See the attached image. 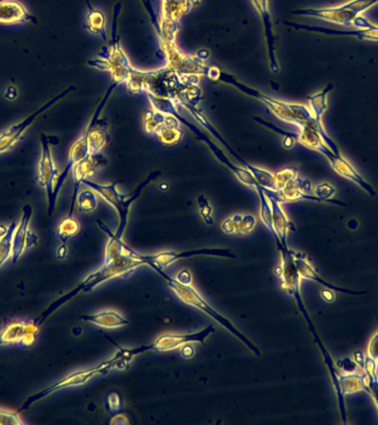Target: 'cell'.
<instances>
[{
    "mask_svg": "<svg viewBox=\"0 0 378 425\" xmlns=\"http://www.w3.org/2000/svg\"><path fill=\"white\" fill-rule=\"evenodd\" d=\"M98 225L108 236L103 265L96 272L88 275V277L81 284H79V286H76L71 292L63 295V296L58 298L56 302H52L47 309L44 310L37 319H35L34 322L38 327L41 326L48 317L51 316V314L59 309L60 307L70 302L72 298L78 296L80 292H91L98 285L103 284V282L113 280V278L118 277V276H122V275L130 274L136 268L145 265L143 254H140V252L128 247L126 242H122V238H116L101 220H98Z\"/></svg>",
    "mask_w": 378,
    "mask_h": 425,
    "instance_id": "1",
    "label": "cell"
},
{
    "mask_svg": "<svg viewBox=\"0 0 378 425\" xmlns=\"http://www.w3.org/2000/svg\"><path fill=\"white\" fill-rule=\"evenodd\" d=\"M146 96H148V101L152 104L153 109L156 110V111L158 112H162V113L173 114V116H176L177 119L180 120V123L185 124V126H186L199 140H202L203 142H205V144H207L208 148H210V151L213 152V154L216 156L217 160H218L220 163L224 164L227 168H229V170L235 174L237 180H238L240 183H242L243 185L248 186V188H252L255 192H258L259 190L262 188H261L260 184L257 182V180H255V176L252 175V173H251L250 171H248V170H247L246 168H243V166H238L236 165V164H233V162H230V160H228V158L225 155L224 152L221 151L220 148H219L214 142L211 141L204 132L200 131L195 124L190 123L188 120L185 119L184 116H180V112L177 110V106L176 104H175L174 100L168 99V98L158 97V96L153 94L152 92H146Z\"/></svg>",
    "mask_w": 378,
    "mask_h": 425,
    "instance_id": "2",
    "label": "cell"
},
{
    "mask_svg": "<svg viewBox=\"0 0 378 425\" xmlns=\"http://www.w3.org/2000/svg\"><path fill=\"white\" fill-rule=\"evenodd\" d=\"M148 267L152 268L154 272H158L160 275V277L166 282L168 286L170 287V290L175 292L178 298L182 300L183 302H185L186 304H189V306L195 307L197 309L202 310L203 312L205 314H208L209 317L211 318L215 319L221 327H224L225 329H227L233 337H236L237 339H239L241 342H242L247 348L255 354V357H260L261 352L259 350L252 342L247 338L242 332H239L238 329L235 327V324L227 319L226 317L223 316V314H219L217 310H215L206 300L203 298L202 295L199 294L196 290H195L193 285H184L180 284V282H177L175 278L170 277L168 276L162 268L158 267L156 265H148Z\"/></svg>",
    "mask_w": 378,
    "mask_h": 425,
    "instance_id": "3",
    "label": "cell"
},
{
    "mask_svg": "<svg viewBox=\"0 0 378 425\" xmlns=\"http://www.w3.org/2000/svg\"><path fill=\"white\" fill-rule=\"evenodd\" d=\"M118 86H120L118 82L113 81V83L111 84L110 87L106 90L104 93L103 98H102L101 102L96 106V111H94L93 116H92L91 120L88 122L86 126V130L82 132L81 136L79 139L74 142L73 145L70 148L69 156H68V161H66V165H64L63 171L60 173L59 178H58L57 183L54 186L53 190V203L56 205L57 202L58 195H59L60 190H61L62 185H63L64 180H66L68 175L70 174V171H72V168L76 165V163H79L80 161L84 160V158L90 156L88 154V135L93 129L96 124L98 123V118L101 116L102 111H103L104 106H106V102H108V98L111 97V94L113 93L114 89Z\"/></svg>",
    "mask_w": 378,
    "mask_h": 425,
    "instance_id": "4",
    "label": "cell"
},
{
    "mask_svg": "<svg viewBox=\"0 0 378 425\" xmlns=\"http://www.w3.org/2000/svg\"><path fill=\"white\" fill-rule=\"evenodd\" d=\"M114 368H116V360L112 357L110 360L106 361L103 364H98V366L94 367V368L88 369V370L76 371V372H73V374H69V376L64 377L63 379L58 381V382L52 384V386H48V388L35 393L34 396H29L25 401V403L22 404L21 408L18 410V413L28 410L34 403L46 398V396L56 392V391L71 388V386H83V384H86V382H88V381L94 378V377L98 376V374H108V371Z\"/></svg>",
    "mask_w": 378,
    "mask_h": 425,
    "instance_id": "5",
    "label": "cell"
},
{
    "mask_svg": "<svg viewBox=\"0 0 378 425\" xmlns=\"http://www.w3.org/2000/svg\"><path fill=\"white\" fill-rule=\"evenodd\" d=\"M280 252L281 265L275 268V276L280 280L282 290L287 295H290L291 297L295 298V302L299 304L300 310L305 314L310 328L313 329L315 327H313L312 322L310 320V317L307 316V310H305V306H303L301 294H300V280H301V275H300L297 264H295L293 250L287 248V250H281Z\"/></svg>",
    "mask_w": 378,
    "mask_h": 425,
    "instance_id": "6",
    "label": "cell"
},
{
    "mask_svg": "<svg viewBox=\"0 0 378 425\" xmlns=\"http://www.w3.org/2000/svg\"><path fill=\"white\" fill-rule=\"evenodd\" d=\"M202 3V0H162L160 37L164 42H175L183 16Z\"/></svg>",
    "mask_w": 378,
    "mask_h": 425,
    "instance_id": "7",
    "label": "cell"
},
{
    "mask_svg": "<svg viewBox=\"0 0 378 425\" xmlns=\"http://www.w3.org/2000/svg\"><path fill=\"white\" fill-rule=\"evenodd\" d=\"M42 153L38 164V183L46 190L48 198V215H52L54 212L53 190L58 178L60 176L59 170L54 163L51 148L47 136L41 135Z\"/></svg>",
    "mask_w": 378,
    "mask_h": 425,
    "instance_id": "8",
    "label": "cell"
},
{
    "mask_svg": "<svg viewBox=\"0 0 378 425\" xmlns=\"http://www.w3.org/2000/svg\"><path fill=\"white\" fill-rule=\"evenodd\" d=\"M197 256H210V257L236 258V254L229 248H199V250H186V252H162L158 254L143 255L145 265H156L158 267H168L170 265L180 260L197 257Z\"/></svg>",
    "mask_w": 378,
    "mask_h": 425,
    "instance_id": "9",
    "label": "cell"
},
{
    "mask_svg": "<svg viewBox=\"0 0 378 425\" xmlns=\"http://www.w3.org/2000/svg\"><path fill=\"white\" fill-rule=\"evenodd\" d=\"M74 90H76V88L74 87L66 88V89L63 90L61 93L52 98L51 100H49V101L46 104H44V106H40L37 111L28 116L25 120H22L21 122L15 124V126H10L9 129L6 130V131H4L3 133L0 134V154L6 153V152L11 150V148L19 142V140L21 139L26 130L36 121L38 116H41L44 112L48 111L51 106L58 103L60 100L66 98L68 94L71 93Z\"/></svg>",
    "mask_w": 378,
    "mask_h": 425,
    "instance_id": "10",
    "label": "cell"
},
{
    "mask_svg": "<svg viewBox=\"0 0 378 425\" xmlns=\"http://www.w3.org/2000/svg\"><path fill=\"white\" fill-rule=\"evenodd\" d=\"M215 332H216V328L210 324L200 332H192V334H163V336L158 337L152 344H148V352H172L175 349L182 348L185 344H193V342L204 344L205 340Z\"/></svg>",
    "mask_w": 378,
    "mask_h": 425,
    "instance_id": "11",
    "label": "cell"
},
{
    "mask_svg": "<svg viewBox=\"0 0 378 425\" xmlns=\"http://www.w3.org/2000/svg\"><path fill=\"white\" fill-rule=\"evenodd\" d=\"M39 327L34 322H11L0 332V347L9 344L31 346L35 342Z\"/></svg>",
    "mask_w": 378,
    "mask_h": 425,
    "instance_id": "12",
    "label": "cell"
},
{
    "mask_svg": "<svg viewBox=\"0 0 378 425\" xmlns=\"http://www.w3.org/2000/svg\"><path fill=\"white\" fill-rule=\"evenodd\" d=\"M37 24L35 16L26 9L17 0H0V24L18 25V24Z\"/></svg>",
    "mask_w": 378,
    "mask_h": 425,
    "instance_id": "13",
    "label": "cell"
},
{
    "mask_svg": "<svg viewBox=\"0 0 378 425\" xmlns=\"http://www.w3.org/2000/svg\"><path fill=\"white\" fill-rule=\"evenodd\" d=\"M32 208L30 205H25L22 208V216L19 224L16 228L14 234L13 242V264H17L18 260L21 257L22 254L28 250V240L31 235L30 230V220L32 217Z\"/></svg>",
    "mask_w": 378,
    "mask_h": 425,
    "instance_id": "14",
    "label": "cell"
},
{
    "mask_svg": "<svg viewBox=\"0 0 378 425\" xmlns=\"http://www.w3.org/2000/svg\"><path fill=\"white\" fill-rule=\"evenodd\" d=\"M253 8L258 15L262 18L265 25V40L268 46V57L270 60V68L275 73L279 72L275 52V36H273L272 24H271L270 3L269 0H251Z\"/></svg>",
    "mask_w": 378,
    "mask_h": 425,
    "instance_id": "15",
    "label": "cell"
},
{
    "mask_svg": "<svg viewBox=\"0 0 378 425\" xmlns=\"http://www.w3.org/2000/svg\"><path fill=\"white\" fill-rule=\"evenodd\" d=\"M98 155V154H96ZM96 155H90L84 158L79 163L72 168V176H73V194H72L71 203H70L69 216H72L76 203V196L79 194V188L84 180H90L96 174L98 166V158Z\"/></svg>",
    "mask_w": 378,
    "mask_h": 425,
    "instance_id": "16",
    "label": "cell"
},
{
    "mask_svg": "<svg viewBox=\"0 0 378 425\" xmlns=\"http://www.w3.org/2000/svg\"><path fill=\"white\" fill-rule=\"evenodd\" d=\"M272 206L273 228L275 232V242L279 250H287V230L292 227L290 220H287V214L281 206V202L277 198H269Z\"/></svg>",
    "mask_w": 378,
    "mask_h": 425,
    "instance_id": "17",
    "label": "cell"
},
{
    "mask_svg": "<svg viewBox=\"0 0 378 425\" xmlns=\"http://www.w3.org/2000/svg\"><path fill=\"white\" fill-rule=\"evenodd\" d=\"M160 175V171H155L153 173H150L148 178H145V180H143L142 183L138 186L134 192L130 195H126V200H124L123 203H122V208H121V212L118 214V217H120V224H118V230H116V238H122L123 237L124 230H126V225H128V212H130L131 208H132L133 203L140 198L141 193H142V190L148 185V184L152 182L153 180H156L158 176Z\"/></svg>",
    "mask_w": 378,
    "mask_h": 425,
    "instance_id": "18",
    "label": "cell"
},
{
    "mask_svg": "<svg viewBox=\"0 0 378 425\" xmlns=\"http://www.w3.org/2000/svg\"><path fill=\"white\" fill-rule=\"evenodd\" d=\"M257 225V220L251 214H236L221 222V230L227 235H247Z\"/></svg>",
    "mask_w": 378,
    "mask_h": 425,
    "instance_id": "19",
    "label": "cell"
},
{
    "mask_svg": "<svg viewBox=\"0 0 378 425\" xmlns=\"http://www.w3.org/2000/svg\"><path fill=\"white\" fill-rule=\"evenodd\" d=\"M83 185L88 186V188H92L94 192H96L98 195L101 196L108 205L112 206L114 210L118 212V215L121 212V208L122 203L126 200V195L120 193L118 190V183L108 184V185H101V184L96 183L91 180H84Z\"/></svg>",
    "mask_w": 378,
    "mask_h": 425,
    "instance_id": "20",
    "label": "cell"
},
{
    "mask_svg": "<svg viewBox=\"0 0 378 425\" xmlns=\"http://www.w3.org/2000/svg\"><path fill=\"white\" fill-rule=\"evenodd\" d=\"M180 120L173 114H166L164 123L158 126L155 134L165 145H174L183 139L184 132L180 129Z\"/></svg>",
    "mask_w": 378,
    "mask_h": 425,
    "instance_id": "21",
    "label": "cell"
},
{
    "mask_svg": "<svg viewBox=\"0 0 378 425\" xmlns=\"http://www.w3.org/2000/svg\"><path fill=\"white\" fill-rule=\"evenodd\" d=\"M80 319L106 329L121 328L128 324V320L114 310H104L94 314H83Z\"/></svg>",
    "mask_w": 378,
    "mask_h": 425,
    "instance_id": "22",
    "label": "cell"
},
{
    "mask_svg": "<svg viewBox=\"0 0 378 425\" xmlns=\"http://www.w3.org/2000/svg\"><path fill=\"white\" fill-rule=\"evenodd\" d=\"M88 5V15L84 21V29L88 30L91 35L101 38L103 41L108 42V30H106V18L100 10L92 7L86 0Z\"/></svg>",
    "mask_w": 378,
    "mask_h": 425,
    "instance_id": "23",
    "label": "cell"
},
{
    "mask_svg": "<svg viewBox=\"0 0 378 425\" xmlns=\"http://www.w3.org/2000/svg\"><path fill=\"white\" fill-rule=\"evenodd\" d=\"M108 140V124L106 122H101V124L96 123L88 135V154L96 155L100 153L102 148L106 146Z\"/></svg>",
    "mask_w": 378,
    "mask_h": 425,
    "instance_id": "24",
    "label": "cell"
},
{
    "mask_svg": "<svg viewBox=\"0 0 378 425\" xmlns=\"http://www.w3.org/2000/svg\"><path fill=\"white\" fill-rule=\"evenodd\" d=\"M80 224L73 216H66L58 224L56 228V236L60 242L66 244L72 237L79 232Z\"/></svg>",
    "mask_w": 378,
    "mask_h": 425,
    "instance_id": "25",
    "label": "cell"
},
{
    "mask_svg": "<svg viewBox=\"0 0 378 425\" xmlns=\"http://www.w3.org/2000/svg\"><path fill=\"white\" fill-rule=\"evenodd\" d=\"M260 198V218L262 220L263 225L268 228L269 232L275 237V228H273V215L272 206H271L269 196L265 193V190H259L257 192Z\"/></svg>",
    "mask_w": 378,
    "mask_h": 425,
    "instance_id": "26",
    "label": "cell"
},
{
    "mask_svg": "<svg viewBox=\"0 0 378 425\" xmlns=\"http://www.w3.org/2000/svg\"><path fill=\"white\" fill-rule=\"evenodd\" d=\"M17 224L11 222L8 226V232L3 238H0V268L7 262L9 258L13 257V242L14 234H15Z\"/></svg>",
    "mask_w": 378,
    "mask_h": 425,
    "instance_id": "27",
    "label": "cell"
},
{
    "mask_svg": "<svg viewBox=\"0 0 378 425\" xmlns=\"http://www.w3.org/2000/svg\"><path fill=\"white\" fill-rule=\"evenodd\" d=\"M76 204H78L79 212H92L98 208V194L92 188L81 190L76 196Z\"/></svg>",
    "mask_w": 378,
    "mask_h": 425,
    "instance_id": "28",
    "label": "cell"
},
{
    "mask_svg": "<svg viewBox=\"0 0 378 425\" xmlns=\"http://www.w3.org/2000/svg\"><path fill=\"white\" fill-rule=\"evenodd\" d=\"M199 215L202 216L206 225H214V208L211 206L208 198L205 195H199L197 198Z\"/></svg>",
    "mask_w": 378,
    "mask_h": 425,
    "instance_id": "29",
    "label": "cell"
},
{
    "mask_svg": "<svg viewBox=\"0 0 378 425\" xmlns=\"http://www.w3.org/2000/svg\"><path fill=\"white\" fill-rule=\"evenodd\" d=\"M297 178V171L295 168H283L282 171H279L275 174V190L280 192L287 184L292 182Z\"/></svg>",
    "mask_w": 378,
    "mask_h": 425,
    "instance_id": "30",
    "label": "cell"
},
{
    "mask_svg": "<svg viewBox=\"0 0 378 425\" xmlns=\"http://www.w3.org/2000/svg\"><path fill=\"white\" fill-rule=\"evenodd\" d=\"M335 188L333 185L329 183L320 184L315 188V195L319 198L320 200H327V202H331L330 198L334 195Z\"/></svg>",
    "mask_w": 378,
    "mask_h": 425,
    "instance_id": "31",
    "label": "cell"
},
{
    "mask_svg": "<svg viewBox=\"0 0 378 425\" xmlns=\"http://www.w3.org/2000/svg\"><path fill=\"white\" fill-rule=\"evenodd\" d=\"M18 412L0 410V425H22Z\"/></svg>",
    "mask_w": 378,
    "mask_h": 425,
    "instance_id": "32",
    "label": "cell"
},
{
    "mask_svg": "<svg viewBox=\"0 0 378 425\" xmlns=\"http://www.w3.org/2000/svg\"><path fill=\"white\" fill-rule=\"evenodd\" d=\"M121 409H122V403H121V399L118 393H111L106 399V410L114 414V413L118 412Z\"/></svg>",
    "mask_w": 378,
    "mask_h": 425,
    "instance_id": "33",
    "label": "cell"
},
{
    "mask_svg": "<svg viewBox=\"0 0 378 425\" xmlns=\"http://www.w3.org/2000/svg\"><path fill=\"white\" fill-rule=\"evenodd\" d=\"M337 367L345 374H354L357 371V361L351 360L349 358L343 359L337 361Z\"/></svg>",
    "mask_w": 378,
    "mask_h": 425,
    "instance_id": "34",
    "label": "cell"
},
{
    "mask_svg": "<svg viewBox=\"0 0 378 425\" xmlns=\"http://www.w3.org/2000/svg\"><path fill=\"white\" fill-rule=\"evenodd\" d=\"M175 280H176L177 282H180V284L193 285L192 272H189L188 270H180V272L177 274Z\"/></svg>",
    "mask_w": 378,
    "mask_h": 425,
    "instance_id": "35",
    "label": "cell"
},
{
    "mask_svg": "<svg viewBox=\"0 0 378 425\" xmlns=\"http://www.w3.org/2000/svg\"><path fill=\"white\" fill-rule=\"evenodd\" d=\"M180 354H182L183 358H193L195 354L194 347L190 346L189 344H185L180 348Z\"/></svg>",
    "mask_w": 378,
    "mask_h": 425,
    "instance_id": "36",
    "label": "cell"
},
{
    "mask_svg": "<svg viewBox=\"0 0 378 425\" xmlns=\"http://www.w3.org/2000/svg\"><path fill=\"white\" fill-rule=\"evenodd\" d=\"M66 255H68V248H66V244L61 242V245L57 250L58 260H63L66 257Z\"/></svg>",
    "mask_w": 378,
    "mask_h": 425,
    "instance_id": "37",
    "label": "cell"
},
{
    "mask_svg": "<svg viewBox=\"0 0 378 425\" xmlns=\"http://www.w3.org/2000/svg\"><path fill=\"white\" fill-rule=\"evenodd\" d=\"M111 424H128V419L126 416H116L111 420Z\"/></svg>",
    "mask_w": 378,
    "mask_h": 425,
    "instance_id": "38",
    "label": "cell"
},
{
    "mask_svg": "<svg viewBox=\"0 0 378 425\" xmlns=\"http://www.w3.org/2000/svg\"><path fill=\"white\" fill-rule=\"evenodd\" d=\"M322 297H323V299L327 300V302H331L332 300H333V298H334V296H333V294H332L331 292H322Z\"/></svg>",
    "mask_w": 378,
    "mask_h": 425,
    "instance_id": "39",
    "label": "cell"
},
{
    "mask_svg": "<svg viewBox=\"0 0 378 425\" xmlns=\"http://www.w3.org/2000/svg\"><path fill=\"white\" fill-rule=\"evenodd\" d=\"M347 226H349V230H355L359 227V222L357 220H351L349 224H347Z\"/></svg>",
    "mask_w": 378,
    "mask_h": 425,
    "instance_id": "40",
    "label": "cell"
},
{
    "mask_svg": "<svg viewBox=\"0 0 378 425\" xmlns=\"http://www.w3.org/2000/svg\"><path fill=\"white\" fill-rule=\"evenodd\" d=\"M8 232V227L6 225H3V224H1V225H0V238H3L4 236L6 235V234H7Z\"/></svg>",
    "mask_w": 378,
    "mask_h": 425,
    "instance_id": "41",
    "label": "cell"
}]
</instances>
